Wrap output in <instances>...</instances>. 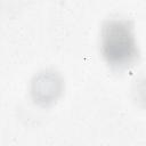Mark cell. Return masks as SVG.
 Wrapping results in <instances>:
<instances>
[{
    "mask_svg": "<svg viewBox=\"0 0 146 146\" xmlns=\"http://www.w3.org/2000/svg\"><path fill=\"white\" fill-rule=\"evenodd\" d=\"M100 47L106 63L117 70L133 65L139 56L132 24L124 18H111L104 23Z\"/></svg>",
    "mask_w": 146,
    "mask_h": 146,
    "instance_id": "cell-1",
    "label": "cell"
}]
</instances>
